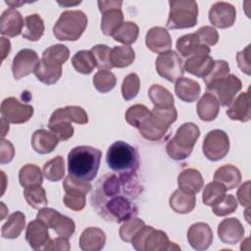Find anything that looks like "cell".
Listing matches in <instances>:
<instances>
[{"label":"cell","instance_id":"1","mask_svg":"<svg viewBox=\"0 0 251 251\" xmlns=\"http://www.w3.org/2000/svg\"><path fill=\"white\" fill-rule=\"evenodd\" d=\"M102 152L92 146L80 145L68 154V172L73 177L90 182L98 173Z\"/></svg>","mask_w":251,"mask_h":251},{"label":"cell","instance_id":"2","mask_svg":"<svg viewBox=\"0 0 251 251\" xmlns=\"http://www.w3.org/2000/svg\"><path fill=\"white\" fill-rule=\"evenodd\" d=\"M135 180L136 179L128 182L121 191L114 194L101 195L93 193V196L107 197V200L103 204L95 206L98 213H100V215L107 221H112L118 224L134 217L137 214V208L133 202L123 194V191L130 188H137Z\"/></svg>","mask_w":251,"mask_h":251},{"label":"cell","instance_id":"3","mask_svg":"<svg viewBox=\"0 0 251 251\" xmlns=\"http://www.w3.org/2000/svg\"><path fill=\"white\" fill-rule=\"evenodd\" d=\"M108 167L120 176L135 177L139 165V156L136 149L125 141H116L108 148L106 154Z\"/></svg>","mask_w":251,"mask_h":251},{"label":"cell","instance_id":"4","mask_svg":"<svg viewBox=\"0 0 251 251\" xmlns=\"http://www.w3.org/2000/svg\"><path fill=\"white\" fill-rule=\"evenodd\" d=\"M177 119L174 107H153L149 115L137 127L139 133L147 140L158 141L167 133L170 126Z\"/></svg>","mask_w":251,"mask_h":251},{"label":"cell","instance_id":"5","mask_svg":"<svg viewBox=\"0 0 251 251\" xmlns=\"http://www.w3.org/2000/svg\"><path fill=\"white\" fill-rule=\"evenodd\" d=\"M87 16L80 10L63 12L53 26V34L61 41H75L85 30Z\"/></svg>","mask_w":251,"mask_h":251},{"label":"cell","instance_id":"6","mask_svg":"<svg viewBox=\"0 0 251 251\" xmlns=\"http://www.w3.org/2000/svg\"><path fill=\"white\" fill-rule=\"evenodd\" d=\"M199 136L200 129L195 124L184 123L177 128L176 135L168 142L166 146L168 155L176 161L186 159L191 154Z\"/></svg>","mask_w":251,"mask_h":251},{"label":"cell","instance_id":"7","mask_svg":"<svg viewBox=\"0 0 251 251\" xmlns=\"http://www.w3.org/2000/svg\"><path fill=\"white\" fill-rule=\"evenodd\" d=\"M132 247L137 251H171L180 250L175 242L169 240L166 232L144 226L131 239Z\"/></svg>","mask_w":251,"mask_h":251},{"label":"cell","instance_id":"8","mask_svg":"<svg viewBox=\"0 0 251 251\" xmlns=\"http://www.w3.org/2000/svg\"><path fill=\"white\" fill-rule=\"evenodd\" d=\"M170 13L167 27L171 29L190 28L197 24L198 5L193 0L169 1Z\"/></svg>","mask_w":251,"mask_h":251},{"label":"cell","instance_id":"9","mask_svg":"<svg viewBox=\"0 0 251 251\" xmlns=\"http://www.w3.org/2000/svg\"><path fill=\"white\" fill-rule=\"evenodd\" d=\"M206 88L218 99L220 104L223 106H228L235 98V95L241 90L242 83L235 75L229 74L209 84Z\"/></svg>","mask_w":251,"mask_h":251},{"label":"cell","instance_id":"10","mask_svg":"<svg viewBox=\"0 0 251 251\" xmlns=\"http://www.w3.org/2000/svg\"><path fill=\"white\" fill-rule=\"evenodd\" d=\"M202 149L205 157L216 162L226 156L229 150V138L222 129H213L209 131L202 144Z\"/></svg>","mask_w":251,"mask_h":251},{"label":"cell","instance_id":"11","mask_svg":"<svg viewBox=\"0 0 251 251\" xmlns=\"http://www.w3.org/2000/svg\"><path fill=\"white\" fill-rule=\"evenodd\" d=\"M36 219L43 222L48 227L53 228L60 236L71 237L75 230V222L52 208H41Z\"/></svg>","mask_w":251,"mask_h":251},{"label":"cell","instance_id":"12","mask_svg":"<svg viewBox=\"0 0 251 251\" xmlns=\"http://www.w3.org/2000/svg\"><path fill=\"white\" fill-rule=\"evenodd\" d=\"M158 75L171 82L176 81L184 73L181 58L175 51H167L160 54L155 61Z\"/></svg>","mask_w":251,"mask_h":251},{"label":"cell","instance_id":"13","mask_svg":"<svg viewBox=\"0 0 251 251\" xmlns=\"http://www.w3.org/2000/svg\"><path fill=\"white\" fill-rule=\"evenodd\" d=\"M2 119L10 124H24L29 121L33 115V107L21 103L15 97H8L1 103Z\"/></svg>","mask_w":251,"mask_h":251},{"label":"cell","instance_id":"14","mask_svg":"<svg viewBox=\"0 0 251 251\" xmlns=\"http://www.w3.org/2000/svg\"><path fill=\"white\" fill-rule=\"evenodd\" d=\"M37 53L32 49H22L14 57L12 63V73L15 79H21L33 73L39 63Z\"/></svg>","mask_w":251,"mask_h":251},{"label":"cell","instance_id":"15","mask_svg":"<svg viewBox=\"0 0 251 251\" xmlns=\"http://www.w3.org/2000/svg\"><path fill=\"white\" fill-rule=\"evenodd\" d=\"M236 19V11L233 5L227 2H216L209 10L210 23L219 28H227L233 25Z\"/></svg>","mask_w":251,"mask_h":251},{"label":"cell","instance_id":"16","mask_svg":"<svg viewBox=\"0 0 251 251\" xmlns=\"http://www.w3.org/2000/svg\"><path fill=\"white\" fill-rule=\"evenodd\" d=\"M187 240L193 249L197 251L206 250L213 242V231L209 225L195 223L187 230Z\"/></svg>","mask_w":251,"mask_h":251},{"label":"cell","instance_id":"17","mask_svg":"<svg viewBox=\"0 0 251 251\" xmlns=\"http://www.w3.org/2000/svg\"><path fill=\"white\" fill-rule=\"evenodd\" d=\"M25 239L33 250H44L50 241L48 226L38 219L29 222L25 230Z\"/></svg>","mask_w":251,"mask_h":251},{"label":"cell","instance_id":"18","mask_svg":"<svg viewBox=\"0 0 251 251\" xmlns=\"http://www.w3.org/2000/svg\"><path fill=\"white\" fill-rule=\"evenodd\" d=\"M244 227L236 218L223 220L218 226V235L222 242L229 245L238 243L244 237Z\"/></svg>","mask_w":251,"mask_h":251},{"label":"cell","instance_id":"19","mask_svg":"<svg viewBox=\"0 0 251 251\" xmlns=\"http://www.w3.org/2000/svg\"><path fill=\"white\" fill-rule=\"evenodd\" d=\"M145 43L147 48L152 52L162 54L170 51L172 47V38L165 27L153 26L146 33Z\"/></svg>","mask_w":251,"mask_h":251},{"label":"cell","instance_id":"20","mask_svg":"<svg viewBox=\"0 0 251 251\" xmlns=\"http://www.w3.org/2000/svg\"><path fill=\"white\" fill-rule=\"evenodd\" d=\"M250 91L240 93L228 105L226 115L230 120L246 123L251 119V106H250Z\"/></svg>","mask_w":251,"mask_h":251},{"label":"cell","instance_id":"21","mask_svg":"<svg viewBox=\"0 0 251 251\" xmlns=\"http://www.w3.org/2000/svg\"><path fill=\"white\" fill-rule=\"evenodd\" d=\"M25 20L21 13L15 9H7L0 19V32L9 37L18 36L23 32Z\"/></svg>","mask_w":251,"mask_h":251},{"label":"cell","instance_id":"22","mask_svg":"<svg viewBox=\"0 0 251 251\" xmlns=\"http://www.w3.org/2000/svg\"><path fill=\"white\" fill-rule=\"evenodd\" d=\"M215 61L209 54H196L185 60L183 70L198 77H206L214 67Z\"/></svg>","mask_w":251,"mask_h":251},{"label":"cell","instance_id":"23","mask_svg":"<svg viewBox=\"0 0 251 251\" xmlns=\"http://www.w3.org/2000/svg\"><path fill=\"white\" fill-rule=\"evenodd\" d=\"M176 47L179 55L186 59L196 54H210V47L203 45L195 33H188L178 37Z\"/></svg>","mask_w":251,"mask_h":251},{"label":"cell","instance_id":"24","mask_svg":"<svg viewBox=\"0 0 251 251\" xmlns=\"http://www.w3.org/2000/svg\"><path fill=\"white\" fill-rule=\"evenodd\" d=\"M33 73L40 82L47 85L54 84L62 75V65L41 58Z\"/></svg>","mask_w":251,"mask_h":251},{"label":"cell","instance_id":"25","mask_svg":"<svg viewBox=\"0 0 251 251\" xmlns=\"http://www.w3.org/2000/svg\"><path fill=\"white\" fill-rule=\"evenodd\" d=\"M106 234L99 227H86L80 234L79 247L83 251H99L104 248Z\"/></svg>","mask_w":251,"mask_h":251},{"label":"cell","instance_id":"26","mask_svg":"<svg viewBox=\"0 0 251 251\" xmlns=\"http://www.w3.org/2000/svg\"><path fill=\"white\" fill-rule=\"evenodd\" d=\"M178 189L195 194L198 193L204 185L201 173L193 168L183 170L177 176Z\"/></svg>","mask_w":251,"mask_h":251},{"label":"cell","instance_id":"27","mask_svg":"<svg viewBox=\"0 0 251 251\" xmlns=\"http://www.w3.org/2000/svg\"><path fill=\"white\" fill-rule=\"evenodd\" d=\"M59 139L52 132L46 129H37L31 136V146L39 154H49L58 145Z\"/></svg>","mask_w":251,"mask_h":251},{"label":"cell","instance_id":"28","mask_svg":"<svg viewBox=\"0 0 251 251\" xmlns=\"http://www.w3.org/2000/svg\"><path fill=\"white\" fill-rule=\"evenodd\" d=\"M200 91V84L191 78L181 76L176 82L175 92L176 96L183 102L192 103L196 101L199 97Z\"/></svg>","mask_w":251,"mask_h":251},{"label":"cell","instance_id":"29","mask_svg":"<svg viewBox=\"0 0 251 251\" xmlns=\"http://www.w3.org/2000/svg\"><path fill=\"white\" fill-rule=\"evenodd\" d=\"M196 110L200 120L204 122H211L219 115L220 102L213 94L206 92L199 99Z\"/></svg>","mask_w":251,"mask_h":251},{"label":"cell","instance_id":"30","mask_svg":"<svg viewBox=\"0 0 251 251\" xmlns=\"http://www.w3.org/2000/svg\"><path fill=\"white\" fill-rule=\"evenodd\" d=\"M169 202L174 212L177 214H188L195 208L196 197L192 193L177 189L171 195Z\"/></svg>","mask_w":251,"mask_h":251},{"label":"cell","instance_id":"31","mask_svg":"<svg viewBox=\"0 0 251 251\" xmlns=\"http://www.w3.org/2000/svg\"><path fill=\"white\" fill-rule=\"evenodd\" d=\"M214 180L223 184L226 190H230L240 183L241 174L235 166L224 165L215 172Z\"/></svg>","mask_w":251,"mask_h":251},{"label":"cell","instance_id":"32","mask_svg":"<svg viewBox=\"0 0 251 251\" xmlns=\"http://www.w3.org/2000/svg\"><path fill=\"white\" fill-rule=\"evenodd\" d=\"M25 226V217L21 211L11 214L6 223L2 226V237L7 239H15L20 236Z\"/></svg>","mask_w":251,"mask_h":251},{"label":"cell","instance_id":"33","mask_svg":"<svg viewBox=\"0 0 251 251\" xmlns=\"http://www.w3.org/2000/svg\"><path fill=\"white\" fill-rule=\"evenodd\" d=\"M101 30L104 35L112 36L118 27L124 23V14L122 7L112 8L102 13Z\"/></svg>","mask_w":251,"mask_h":251},{"label":"cell","instance_id":"34","mask_svg":"<svg viewBox=\"0 0 251 251\" xmlns=\"http://www.w3.org/2000/svg\"><path fill=\"white\" fill-rule=\"evenodd\" d=\"M44 22L37 14H32L25 19L23 37L29 41H38L44 33Z\"/></svg>","mask_w":251,"mask_h":251},{"label":"cell","instance_id":"35","mask_svg":"<svg viewBox=\"0 0 251 251\" xmlns=\"http://www.w3.org/2000/svg\"><path fill=\"white\" fill-rule=\"evenodd\" d=\"M19 180L24 188L41 185L43 182L42 172L36 165L26 164L19 172Z\"/></svg>","mask_w":251,"mask_h":251},{"label":"cell","instance_id":"36","mask_svg":"<svg viewBox=\"0 0 251 251\" xmlns=\"http://www.w3.org/2000/svg\"><path fill=\"white\" fill-rule=\"evenodd\" d=\"M134 59V50L128 45L115 46L111 49L110 60L113 68H126L133 63Z\"/></svg>","mask_w":251,"mask_h":251},{"label":"cell","instance_id":"37","mask_svg":"<svg viewBox=\"0 0 251 251\" xmlns=\"http://www.w3.org/2000/svg\"><path fill=\"white\" fill-rule=\"evenodd\" d=\"M51 116L62 118L70 121L71 123H75L78 125H84L88 123V116L86 112L79 106H66L64 108H59L55 110Z\"/></svg>","mask_w":251,"mask_h":251},{"label":"cell","instance_id":"38","mask_svg":"<svg viewBox=\"0 0 251 251\" xmlns=\"http://www.w3.org/2000/svg\"><path fill=\"white\" fill-rule=\"evenodd\" d=\"M139 34V27L133 22L123 23L118 29L113 33L114 40L121 42L125 45L132 44L136 41Z\"/></svg>","mask_w":251,"mask_h":251},{"label":"cell","instance_id":"39","mask_svg":"<svg viewBox=\"0 0 251 251\" xmlns=\"http://www.w3.org/2000/svg\"><path fill=\"white\" fill-rule=\"evenodd\" d=\"M72 65L77 73L89 75L96 67V61L90 51L80 50L73 56Z\"/></svg>","mask_w":251,"mask_h":251},{"label":"cell","instance_id":"40","mask_svg":"<svg viewBox=\"0 0 251 251\" xmlns=\"http://www.w3.org/2000/svg\"><path fill=\"white\" fill-rule=\"evenodd\" d=\"M148 96L154 107H174V96L165 87L159 84H153L148 90Z\"/></svg>","mask_w":251,"mask_h":251},{"label":"cell","instance_id":"41","mask_svg":"<svg viewBox=\"0 0 251 251\" xmlns=\"http://www.w3.org/2000/svg\"><path fill=\"white\" fill-rule=\"evenodd\" d=\"M48 127L57 136L59 141H66L74 135V127L71 122L62 118L51 116L49 119Z\"/></svg>","mask_w":251,"mask_h":251},{"label":"cell","instance_id":"42","mask_svg":"<svg viewBox=\"0 0 251 251\" xmlns=\"http://www.w3.org/2000/svg\"><path fill=\"white\" fill-rule=\"evenodd\" d=\"M43 175L50 181H59L65 176V162L63 157L56 156L43 166Z\"/></svg>","mask_w":251,"mask_h":251},{"label":"cell","instance_id":"43","mask_svg":"<svg viewBox=\"0 0 251 251\" xmlns=\"http://www.w3.org/2000/svg\"><path fill=\"white\" fill-rule=\"evenodd\" d=\"M24 196L27 204L33 209H41L48 204L45 189L41 185L25 188Z\"/></svg>","mask_w":251,"mask_h":251},{"label":"cell","instance_id":"44","mask_svg":"<svg viewBox=\"0 0 251 251\" xmlns=\"http://www.w3.org/2000/svg\"><path fill=\"white\" fill-rule=\"evenodd\" d=\"M92 81L97 91L107 93L116 86L117 78L112 72L100 70L94 75Z\"/></svg>","mask_w":251,"mask_h":251},{"label":"cell","instance_id":"45","mask_svg":"<svg viewBox=\"0 0 251 251\" xmlns=\"http://www.w3.org/2000/svg\"><path fill=\"white\" fill-rule=\"evenodd\" d=\"M237 209V201L231 194L224 195L212 205V211L216 216L225 217L232 214Z\"/></svg>","mask_w":251,"mask_h":251},{"label":"cell","instance_id":"46","mask_svg":"<svg viewBox=\"0 0 251 251\" xmlns=\"http://www.w3.org/2000/svg\"><path fill=\"white\" fill-rule=\"evenodd\" d=\"M63 187L65 192L68 194L86 196V194L92 188V185L90 184V182L76 179L69 175L64 179Z\"/></svg>","mask_w":251,"mask_h":251},{"label":"cell","instance_id":"47","mask_svg":"<svg viewBox=\"0 0 251 251\" xmlns=\"http://www.w3.org/2000/svg\"><path fill=\"white\" fill-rule=\"evenodd\" d=\"M145 226L143 220L136 217H131L130 219L124 222L120 227V237L126 242H130L134 235Z\"/></svg>","mask_w":251,"mask_h":251},{"label":"cell","instance_id":"48","mask_svg":"<svg viewBox=\"0 0 251 251\" xmlns=\"http://www.w3.org/2000/svg\"><path fill=\"white\" fill-rule=\"evenodd\" d=\"M140 88V79L135 73H130L125 76L122 83V95L125 100L129 101L136 97Z\"/></svg>","mask_w":251,"mask_h":251},{"label":"cell","instance_id":"49","mask_svg":"<svg viewBox=\"0 0 251 251\" xmlns=\"http://www.w3.org/2000/svg\"><path fill=\"white\" fill-rule=\"evenodd\" d=\"M90 52L94 56V59L96 61V67L99 70L109 71L113 68L110 60L111 49L107 45L97 44L91 48Z\"/></svg>","mask_w":251,"mask_h":251},{"label":"cell","instance_id":"50","mask_svg":"<svg viewBox=\"0 0 251 251\" xmlns=\"http://www.w3.org/2000/svg\"><path fill=\"white\" fill-rule=\"evenodd\" d=\"M226 189L223 184L214 180L205 186L202 194V201L205 205L212 206L226 194Z\"/></svg>","mask_w":251,"mask_h":251},{"label":"cell","instance_id":"51","mask_svg":"<svg viewBox=\"0 0 251 251\" xmlns=\"http://www.w3.org/2000/svg\"><path fill=\"white\" fill-rule=\"evenodd\" d=\"M149 113L150 111L145 105L135 104L126 110L125 118L128 125L137 128L143 120L149 115Z\"/></svg>","mask_w":251,"mask_h":251},{"label":"cell","instance_id":"52","mask_svg":"<svg viewBox=\"0 0 251 251\" xmlns=\"http://www.w3.org/2000/svg\"><path fill=\"white\" fill-rule=\"evenodd\" d=\"M70 56V50L66 45L63 44H55L47 49H45L42 53V58L51 60L58 64L63 65L67 62Z\"/></svg>","mask_w":251,"mask_h":251},{"label":"cell","instance_id":"53","mask_svg":"<svg viewBox=\"0 0 251 251\" xmlns=\"http://www.w3.org/2000/svg\"><path fill=\"white\" fill-rule=\"evenodd\" d=\"M227 75H229L228 64L224 60H217V61H215L214 67H213L212 71L210 72V74L203 79H204L206 86H208L209 84L221 79L222 77H224Z\"/></svg>","mask_w":251,"mask_h":251},{"label":"cell","instance_id":"54","mask_svg":"<svg viewBox=\"0 0 251 251\" xmlns=\"http://www.w3.org/2000/svg\"><path fill=\"white\" fill-rule=\"evenodd\" d=\"M195 34L197 35L200 42L205 46H214L218 43L219 40V33L217 29L210 25H204L200 27Z\"/></svg>","mask_w":251,"mask_h":251},{"label":"cell","instance_id":"55","mask_svg":"<svg viewBox=\"0 0 251 251\" xmlns=\"http://www.w3.org/2000/svg\"><path fill=\"white\" fill-rule=\"evenodd\" d=\"M63 200L65 205L74 211H81L85 207V203H86L85 196L74 195V194H68V193L65 194Z\"/></svg>","mask_w":251,"mask_h":251},{"label":"cell","instance_id":"56","mask_svg":"<svg viewBox=\"0 0 251 251\" xmlns=\"http://www.w3.org/2000/svg\"><path fill=\"white\" fill-rule=\"evenodd\" d=\"M237 65L239 69L246 75L251 74V66H250V45H247L243 50L239 51L236 55Z\"/></svg>","mask_w":251,"mask_h":251},{"label":"cell","instance_id":"57","mask_svg":"<svg viewBox=\"0 0 251 251\" xmlns=\"http://www.w3.org/2000/svg\"><path fill=\"white\" fill-rule=\"evenodd\" d=\"M15 155V149L13 144L8 141L5 140L4 138L1 140L0 143V163L2 165L10 163Z\"/></svg>","mask_w":251,"mask_h":251},{"label":"cell","instance_id":"58","mask_svg":"<svg viewBox=\"0 0 251 251\" xmlns=\"http://www.w3.org/2000/svg\"><path fill=\"white\" fill-rule=\"evenodd\" d=\"M71 249L68 237L59 236L50 240L45 246L46 251H69Z\"/></svg>","mask_w":251,"mask_h":251},{"label":"cell","instance_id":"59","mask_svg":"<svg viewBox=\"0 0 251 251\" xmlns=\"http://www.w3.org/2000/svg\"><path fill=\"white\" fill-rule=\"evenodd\" d=\"M249 190H250V181L247 180L244 182L237 190V199L239 203L243 206L248 208L250 206V196H249Z\"/></svg>","mask_w":251,"mask_h":251},{"label":"cell","instance_id":"60","mask_svg":"<svg viewBox=\"0 0 251 251\" xmlns=\"http://www.w3.org/2000/svg\"><path fill=\"white\" fill-rule=\"evenodd\" d=\"M97 4H98L100 12L103 13L104 11L112 9V8L122 7L123 2L122 1H98Z\"/></svg>","mask_w":251,"mask_h":251},{"label":"cell","instance_id":"61","mask_svg":"<svg viewBox=\"0 0 251 251\" xmlns=\"http://www.w3.org/2000/svg\"><path fill=\"white\" fill-rule=\"evenodd\" d=\"M0 39H1V46H2L1 52H2V61H3L11 51V43L5 37H1Z\"/></svg>","mask_w":251,"mask_h":251},{"label":"cell","instance_id":"62","mask_svg":"<svg viewBox=\"0 0 251 251\" xmlns=\"http://www.w3.org/2000/svg\"><path fill=\"white\" fill-rule=\"evenodd\" d=\"M1 125H2V134H1V136H2V139H3L4 136L7 134V132L9 131V123L1 118Z\"/></svg>","mask_w":251,"mask_h":251},{"label":"cell","instance_id":"63","mask_svg":"<svg viewBox=\"0 0 251 251\" xmlns=\"http://www.w3.org/2000/svg\"><path fill=\"white\" fill-rule=\"evenodd\" d=\"M5 3H6V4H8L9 6H11V8H12V9L17 8V7L22 6V5H24V4H25V2H15V1H5Z\"/></svg>","mask_w":251,"mask_h":251}]
</instances>
